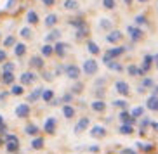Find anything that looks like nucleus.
Masks as SVG:
<instances>
[{
    "label": "nucleus",
    "mask_w": 158,
    "mask_h": 154,
    "mask_svg": "<svg viewBox=\"0 0 158 154\" xmlns=\"http://www.w3.org/2000/svg\"><path fill=\"white\" fill-rule=\"evenodd\" d=\"M125 50H127L125 47H113V49H110V50L106 52V56L102 57V59H104V62L108 64V62H111V59H116V57H120Z\"/></svg>",
    "instance_id": "f257e3e1"
},
{
    "label": "nucleus",
    "mask_w": 158,
    "mask_h": 154,
    "mask_svg": "<svg viewBox=\"0 0 158 154\" xmlns=\"http://www.w3.org/2000/svg\"><path fill=\"white\" fill-rule=\"evenodd\" d=\"M127 33H129V37L132 42H139L141 38L144 37V33L141 28H137V26H127Z\"/></svg>",
    "instance_id": "f03ea898"
},
{
    "label": "nucleus",
    "mask_w": 158,
    "mask_h": 154,
    "mask_svg": "<svg viewBox=\"0 0 158 154\" xmlns=\"http://www.w3.org/2000/svg\"><path fill=\"white\" fill-rule=\"evenodd\" d=\"M82 69H84L85 75H94V73L98 71V62L94 61V59H85Z\"/></svg>",
    "instance_id": "7ed1b4c3"
},
{
    "label": "nucleus",
    "mask_w": 158,
    "mask_h": 154,
    "mask_svg": "<svg viewBox=\"0 0 158 154\" xmlns=\"http://www.w3.org/2000/svg\"><path fill=\"white\" fill-rule=\"evenodd\" d=\"M64 73H66V76H68L70 80H78V76H80V69L75 64H68V66H66Z\"/></svg>",
    "instance_id": "20e7f679"
},
{
    "label": "nucleus",
    "mask_w": 158,
    "mask_h": 154,
    "mask_svg": "<svg viewBox=\"0 0 158 154\" xmlns=\"http://www.w3.org/2000/svg\"><path fill=\"white\" fill-rule=\"evenodd\" d=\"M56 125H57L56 118H47L45 123H44V132L49 133V135H52V133L56 132Z\"/></svg>",
    "instance_id": "39448f33"
},
{
    "label": "nucleus",
    "mask_w": 158,
    "mask_h": 154,
    "mask_svg": "<svg viewBox=\"0 0 158 154\" xmlns=\"http://www.w3.org/2000/svg\"><path fill=\"white\" fill-rule=\"evenodd\" d=\"M35 80H37V75H35V73H30V71H24L23 75L19 76L21 85H31Z\"/></svg>",
    "instance_id": "423d86ee"
},
{
    "label": "nucleus",
    "mask_w": 158,
    "mask_h": 154,
    "mask_svg": "<svg viewBox=\"0 0 158 154\" xmlns=\"http://www.w3.org/2000/svg\"><path fill=\"white\" fill-rule=\"evenodd\" d=\"M155 61V57L151 56V54H146L144 56V59H143V66H141L139 69H141V75H144L146 71H149L151 69V62Z\"/></svg>",
    "instance_id": "0eeeda50"
},
{
    "label": "nucleus",
    "mask_w": 158,
    "mask_h": 154,
    "mask_svg": "<svg viewBox=\"0 0 158 154\" xmlns=\"http://www.w3.org/2000/svg\"><path fill=\"white\" fill-rule=\"evenodd\" d=\"M115 90L120 95H129V85H127V81H123V80H118V81H115Z\"/></svg>",
    "instance_id": "6e6552de"
},
{
    "label": "nucleus",
    "mask_w": 158,
    "mask_h": 154,
    "mask_svg": "<svg viewBox=\"0 0 158 154\" xmlns=\"http://www.w3.org/2000/svg\"><path fill=\"white\" fill-rule=\"evenodd\" d=\"M14 113L18 118H28L30 116V104H19Z\"/></svg>",
    "instance_id": "1a4fd4ad"
},
{
    "label": "nucleus",
    "mask_w": 158,
    "mask_h": 154,
    "mask_svg": "<svg viewBox=\"0 0 158 154\" xmlns=\"http://www.w3.org/2000/svg\"><path fill=\"white\" fill-rule=\"evenodd\" d=\"M122 31H118V30H111V31L108 33V37H106V42L108 43H116V42H120L122 40Z\"/></svg>",
    "instance_id": "9d476101"
},
{
    "label": "nucleus",
    "mask_w": 158,
    "mask_h": 154,
    "mask_svg": "<svg viewBox=\"0 0 158 154\" xmlns=\"http://www.w3.org/2000/svg\"><path fill=\"white\" fill-rule=\"evenodd\" d=\"M30 68H35V69H44V57L33 56L31 59H30Z\"/></svg>",
    "instance_id": "9b49d317"
},
{
    "label": "nucleus",
    "mask_w": 158,
    "mask_h": 154,
    "mask_svg": "<svg viewBox=\"0 0 158 154\" xmlns=\"http://www.w3.org/2000/svg\"><path fill=\"white\" fill-rule=\"evenodd\" d=\"M90 135H92L94 139H101V137H104V135H106V128H104V126L96 125V126L92 128V130H90Z\"/></svg>",
    "instance_id": "f8f14e48"
},
{
    "label": "nucleus",
    "mask_w": 158,
    "mask_h": 154,
    "mask_svg": "<svg viewBox=\"0 0 158 154\" xmlns=\"http://www.w3.org/2000/svg\"><path fill=\"white\" fill-rule=\"evenodd\" d=\"M87 126H89V118H80L78 123L75 125V133H82Z\"/></svg>",
    "instance_id": "ddd939ff"
},
{
    "label": "nucleus",
    "mask_w": 158,
    "mask_h": 154,
    "mask_svg": "<svg viewBox=\"0 0 158 154\" xmlns=\"http://www.w3.org/2000/svg\"><path fill=\"white\" fill-rule=\"evenodd\" d=\"M146 108L149 111H158V95H151V97L146 101Z\"/></svg>",
    "instance_id": "4468645a"
},
{
    "label": "nucleus",
    "mask_w": 158,
    "mask_h": 154,
    "mask_svg": "<svg viewBox=\"0 0 158 154\" xmlns=\"http://www.w3.org/2000/svg\"><path fill=\"white\" fill-rule=\"evenodd\" d=\"M54 52H56L59 57H64L66 52H68V45H66V43H63V42H57L56 47H54Z\"/></svg>",
    "instance_id": "2eb2a0df"
},
{
    "label": "nucleus",
    "mask_w": 158,
    "mask_h": 154,
    "mask_svg": "<svg viewBox=\"0 0 158 154\" xmlns=\"http://www.w3.org/2000/svg\"><path fill=\"white\" fill-rule=\"evenodd\" d=\"M42 93H44V89H35L28 95V102H35V101H38V99H42Z\"/></svg>",
    "instance_id": "dca6fc26"
},
{
    "label": "nucleus",
    "mask_w": 158,
    "mask_h": 154,
    "mask_svg": "<svg viewBox=\"0 0 158 154\" xmlns=\"http://www.w3.org/2000/svg\"><path fill=\"white\" fill-rule=\"evenodd\" d=\"M120 120H122V123H123V125H132V123H134L132 114H130V113H127V111H122L120 113Z\"/></svg>",
    "instance_id": "f3484780"
},
{
    "label": "nucleus",
    "mask_w": 158,
    "mask_h": 154,
    "mask_svg": "<svg viewBox=\"0 0 158 154\" xmlns=\"http://www.w3.org/2000/svg\"><path fill=\"white\" fill-rule=\"evenodd\" d=\"M70 24L71 26H73V28H77V30H82V28H87V26H85V21L82 18H77V19H70Z\"/></svg>",
    "instance_id": "a211bd4d"
},
{
    "label": "nucleus",
    "mask_w": 158,
    "mask_h": 154,
    "mask_svg": "<svg viewBox=\"0 0 158 154\" xmlns=\"http://www.w3.org/2000/svg\"><path fill=\"white\" fill-rule=\"evenodd\" d=\"M14 54H16V56H18V57L24 56V54H26V45H24L23 42L16 43V45H14Z\"/></svg>",
    "instance_id": "6ab92c4d"
},
{
    "label": "nucleus",
    "mask_w": 158,
    "mask_h": 154,
    "mask_svg": "<svg viewBox=\"0 0 158 154\" xmlns=\"http://www.w3.org/2000/svg\"><path fill=\"white\" fill-rule=\"evenodd\" d=\"M56 23H57V14H47V18H45V26L47 28L56 26Z\"/></svg>",
    "instance_id": "aec40b11"
},
{
    "label": "nucleus",
    "mask_w": 158,
    "mask_h": 154,
    "mask_svg": "<svg viewBox=\"0 0 158 154\" xmlns=\"http://www.w3.org/2000/svg\"><path fill=\"white\" fill-rule=\"evenodd\" d=\"M44 144H45L44 137H35V139L31 140V147H33V149H42Z\"/></svg>",
    "instance_id": "412c9836"
},
{
    "label": "nucleus",
    "mask_w": 158,
    "mask_h": 154,
    "mask_svg": "<svg viewBox=\"0 0 158 154\" xmlns=\"http://www.w3.org/2000/svg\"><path fill=\"white\" fill-rule=\"evenodd\" d=\"M63 114H64V118H66V120H71V118L75 116V109L71 108L70 104H66L64 108H63Z\"/></svg>",
    "instance_id": "4be33fe9"
},
{
    "label": "nucleus",
    "mask_w": 158,
    "mask_h": 154,
    "mask_svg": "<svg viewBox=\"0 0 158 154\" xmlns=\"http://www.w3.org/2000/svg\"><path fill=\"white\" fill-rule=\"evenodd\" d=\"M59 37H61V31H59V30H52V31L45 37V42H47V43H49V42H54V40H57Z\"/></svg>",
    "instance_id": "5701e85b"
},
{
    "label": "nucleus",
    "mask_w": 158,
    "mask_h": 154,
    "mask_svg": "<svg viewBox=\"0 0 158 154\" xmlns=\"http://www.w3.org/2000/svg\"><path fill=\"white\" fill-rule=\"evenodd\" d=\"M90 108H92V111H104L106 109V104L102 102V101H94L92 104H90Z\"/></svg>",
    "instance_id": "b1692460"
},
{
    "label": "nucleus",
    "mask_w": 158,
    "mask_h": 154,
    "mask_svg": "<svg viewBox=\"0 0 158 154\" xmlns=\"http://www.w3.org/2000/svg\"><path fill=\"white\" fill-rule=\"evenodd\" d=\"M40 52H42L44 57H49V56H52V54H54V47H51L49 43H45V45H42Z\"/></svg>",
    "instance_id": "393cba45"
},
{
    "label": "nucleus",
    "mask_w": 158,
    "mask_h": 154,
    "mask_svg": "<svg viewBox=\"0 0 158 154\" xmlns=\"http://www.w3.org/2000/svg\"><path fill=\"white\" fill-rule=\"evenodd\" d=\"M5 149H7V152H10V154L18 152V151H19V142H7Z\"/></svg>",
    "instance_id": "a878e982"
},
{
    "label": "nucleus",
    "mask_w": 158,
    "mask_h": 154,
    "mask_svg": "<svg viewBox=\"0 0 158 154\" xmlns=\"http://www.w3.org/2000/svg\"><path fill=\"white\" fill-rule=\"evenodd\" d=\"M24 132L28 133V135H38V132H40V128H38L37 125H26V128H24Z\"/></svg>",
    "instance_id": "bb28decb"
},
{
    "label": "nucleus",
    "mask_w": 158,
    "mask_h": 154,
    "mask_svg": "<svg viewBox=\"0 0 158 154\" xmlns=\"http://www.w3.org/2000/svg\"><path fill=\"white\" fill-rule=\"evenodd\" d=\"M64 9L77 10L78 9V2H77V0H64Z\"/></svg>",
    "instance_id": "cd10ccee"
},
{
    "label": "nucleus",
    "mask_w": 158,
    "mask_h": 154,
    "mask_svg": "<svg viewBox=\"0 0 158 154\" xmlns=\"http://www.w3.org/2000/svg\"><path fill=\"white\" fill-rule=\"evenodd\" d=\"M2 81L5 85H12L14 83V75L12 73H2Z\"/></svg>",
    "instance_id": "c85d7f7f"
},
{
    "label": "nucleus",
    "mask_w": 158,
    "mask_h": 154,
    "mask_svg": "<svg viewBox=\"0 0 158 154\" xmlns=\"http://www.w3.org/2000/svg\"><path fill=\"white\" fill-rule=\"evenodd\" d=\"M26 19H28L30 24H37L38 23V16H37V12H35V10H30L28 14H26Z\"/></svg>",
    "instance_id": "c756f323"
},
{
    "label": "nucleus",
    "mask_w": 158,
    "mask_h": 154,
    "mask_svg": "<svg viewBox=\"0 0 158 154\" xmlns=\"http://www.w3.org/2000/svg\"><path fill=\"white\" fill-rule=\"evenodd\" d=\"M87 49L90 54H99V45H96L92 40H87Z\"/></svg>",
    "instance_id": "7c9ffc66"
},
{
    "label": "nucleus",
    "mask_w": 158,
    "mask_h": 154,
    "mask_svg": "<svg viewBox=\"0 0 158 154\" xmlns=\"http://www.w3.org/2000/svg\"><path fill=\"white\" fill-rule=\"evenodd\" d=\"M42 99L44 101H45V102H51L52 99H54V92H52V90H44V93H42Z\"/></svg>",
    "instance_id": "2f4dec72"
},
{
    "label": "nucleus",
    "mask_w": 158,
    "mask_h": 154,
    "mask_svg": "<svg viewBox=\"0 0 158 154\" xmlns=\"http://www.w3.org/2000/svg\"><path fill=\"white\" fill-rule=\"evenodd\" d=\"M134 132V126L132 125H122L120 126V133H123V135H130Z\"/></svg>",
    "instance_id": "473e14b6"
},
{
    "label": "nucleus",
    "mask_w": 158,
    "mask_h": 154,
    "mask_svg": "<svg viewBox=\"0 0 158 154\" xmlns=\"http://www.w3.org/2000/svg\"><path fill=\"white\" fill-rule=\"evenodd\" d=\"M143 113H144V108L143 106H137V108H134L130 111V114H132V118H139V116H143Z\"/></svg>",
    "instance_id": "72a5a7b5"
},
{
    "label": "nucleus",
    "mask_w": 158,
    "mask_h": 154,
    "mask_svg": "<svg viewBox=\"0 0 158 154\" xmlns=\"http://www.w3.org/2000/svg\"><path fill=\"white\" fill-rule=\"evenodd\" d=\"M137 147H139V149L143 151V152H151V151L155 149V147H153L151 144H141V142H137Z\"/></svg>",
    "instance_id": "f704fd0d"
},
{
    "label": "nucleus",
    "mask_w": 158,
    "mask_h": 154,
    "mask_svg": "<svg viewBox=\"0 0 158 154\" xmlns=\"http://www.w3.org/2000/svg\"><path fill=\"white\" fill-rule=\"evenodd\" d=\"M23 87L21 85H12V89H10V93H14V95H23Z\"/></svg>",
    "instance_id": "c9c22d12"
},
{
    "label": "nucleus",
    "mask_w": 158,
    "mask_h": 154,
    "mask_svg": "<svg viewBox=\"0 0 158 154\" xmlns=\"http://www.w3.org/2000/svg\"><path fill=\"white\" fill-rule=\"evenodd\" d=\"M127 71H129L132 76H135V75H141V69L137 68V66H134V64H130L129 68H127Z\"/></svg>",
    "instance_id": "e433bc0d"
},
{
    "label": "nucleus",
    "mask_w": 158,
    "mask_h": 154,
    "mask_svg": "<svg viewBox=\"0 0 158 154\" xmlns=\"http://www.w3.org/2000/svg\"><path fill=\"white\" fill-rule=\"evenodd\" d=\"M99 24H101V28H104V30H110L113 26V23L110 21V19H101V21H99Z\"/></svg>",
    "instance_id": "4c0bfd02"
},
{
    "label": "nucleus",
    "mask_w": 158,
    "mask_h": 154,
    "mask_svg": "<svg viewBox=\"0 0 158 154\" xmlns=\"http://www.w3.org/2000/svg\"><path fill=\"white\" fill-rule=\"evenodd\" d=\"M102 5H104V7H106V9H115V5H116V2L115 0H102Z\"/></svg>",
    "instance_id": "58836bf2"
},
{
    "label": "nucleus",
    "mask_w": 158,
    "mask_h": 154,
    "mask_svg": "<svg viewBox=\"0 0 158 154\" xmlns=\"http://www.w3.org/2000/svg\"><path fill=\"white\" fill-rule=\"evenodd\" d=\"M108 68L111 71H122V66L118 64V62H115V61H111V62H108Z\"/></svg>",
    "instance_id": "ea45409f"
},
{
    "label": "nucleus",
    "mask_w": 158,
    "mask_h": 154,
    "mask_svg": "<svg viewBox=\"0 0 158 154\" xmlns=\"http://www.w3.org/2000/svg\"><path fill=\"white\" fill-rule=\"evenodd\" d=\"M2 68H4V69H2V73H12V69H14V64H12V62H5Z\"/></svg>",
    "instance_id": "a19ab883"
},
{
    "label": "nucleus",
    "mask_w": 158,
    "mask_h": 154,
    "mask_svg": "<svg viewBox=\"0 0 158 154\" xmlns=\"http://www.w3.org/2000/svg\"><path fill=\"white\" fill-rule=\"evenodd\" d=\"M21 37H23V38H30V37H31V30H30V28H23V30H21Z\"/></svg>",
    "instance_id": "79ce46f5"
},
{
    "label": "nucleus",
    "mask_w": 158,
    "mask_h": 154,
    "mask_svg": "<svg viewBox=\"0 0 158 154\" xmlns=\"http://www.w3.org/2000/svg\"><path fill=\"white\" fill-rule=\"evenodd\" d=\"M87 35H89V30L82 28V30H78V33H77V38H84V37H87Z\"/></svg>",
    "instance_id": "37998d69"
},
{
    "label": "nucleus",
    "mask_w": 158,
    "mask_h": 154,
    "mask_svg": "<svg viewBox=\"0 0 158 154\" xmlns=\"http://www.w3.org/2000/svg\"><path fill=\"white\" fill-rule=\"evenodd\" d=\"M115 108H127V101H113Z\"/></svg>",
    "instance_id": "c03bdc74"
},
{
    "label": "nucleus",
    "mask_w": 158,
    "mask_h": 154,
    "mask_svg": "<svg viewBox=\"0 0 158 154\" xmlns=\"http://www.w3.org/2000/svg\"><path fill=\"white\" fill-rule=\"evenodd\" d=\"M144 87H153V80L151 78H144L143 80V89Z\"/></svg>",
    "instance_id": "a18cd8bd"
},
{
    "label": "nucleus",
    "mask_w": 158,
    "mask_h": 154,
    "mask_svg": "<svg viewBox=\"0 0 158 154\" xmlns=\"http://www.w3.org/2000/svg\"><path fill=\"white\" fill-rule=\"evenodd\" d=\"M4 45H7V47L16 45V43H14V37H7V38H5V42H4Z\"/></svg>",
    "instance_id": "49530a36"
},
{
    "label": "nucleus",
    "mask_w": 158,
    "mask_h": 154,
    "mask_svg": "<svg viewBox=\"0 0 158 154\" xmlns=\"http://www.w3.org/2000/svg\"><path fill=\"white\" fill-rule=\"evenodd\" d=\"M135 23H139V24H146L148 21H146V18H144V16H137V18H135Z\"/></svg>",
    "instance_id": "de8ad7c7"
},
{
    "label": "nucleus",
    "mask_w": 158,
    "mask_h": 154,
    "mask_svg": "<svg viewBox=\"0 0 158 154\" xmlns=\"http://www.w3.org/2000/svg\"><path fill=\"white\" fill-rule=\"evenodd\" d=\"M63 101H64V102H70V101H73V95H71V93H64V95H63Z\"/></svg>",
    "instance_id": "09e8293b"
},
{
    "label": "nucleus",
    "mask_w": 158,
    "mask_h": 154,
    "mask_svg": "<svg viewBox=\"0 0 158 154\" xmlns=\"http://www.w3.org/2000/svg\"><path fill=\"white\" fill-rule=\"evenodd\" d=\"M5 137H7V142H19L16 135H10V133H9V135H5Z\"/></svg>",
    "instance_id": "8fccbe9b"
},
{
    "label": "nucleus",
    "mask_w": 158,
    "mask_h": 154,
    "mask_svg": "<svg viewBox=\"0 0 158 154\" xmlns=\"http://www.w3.org/2000/svg\"><path fill=\"white\" fill-rule=\"evenodd\" d=\"M5 56H7V54H5V50H4V49H0V62L5 61Z\"/></svg>",
    "instance_id": "3c124183"
},
{
    "label": "nucleus",
    "mask_w": 158,
    "mask_h": 154,
    "mask_svg": "<svg viewBox=\"0 0 158 154\" xmlns=\"http://www.w3.org/2000/svg\"><path fill=\"white\" fill-rule=\"evenodd\" d=\"M122 154H137V151H134V149H123V151H122Z\"/></svg>",
    "instance_id": "603ef678"
},
{
    "label": "nucleus",
    "mask_w": 158,
    "mask_h": 154,
    "mask_svg": "<svg viewBox=\"0 0 158 154\" xmlns=\"http://www.w3.org/2000/svg\"><path fill=\"white\" fill-rule=\"evenodd\" d=\"M54 2L56 0H42V4H45V5H54Z\"/></svg>",
    "instance_id": "864d4df0"
},
{
    "label": "nucleus",
    "mask_w": 158,
    "mask_h": 154,
    "mask_svg": "<svg viewBox=\"0 0 158 154\" xmlns=\"http://www.w3.org/2000/svg\"><path fill=\"white\" fill-rule=\"evenodd\" d=\"M89 151H90V152H98L99 147H98V145H92V147H89Z\"/></svg>",
    "instance_id": "5fc2aeb1"
},
{
    "label": "nucleus",
    "mask_w": 158,
    "mask_h": 154,
    "mask_svg": "<svg viewBox=\"0 0 158 154\" xmlns=\"http://www.w3.org/2000/svg\"><path fill=\"white\" fill-rule=\"evenodd\" d=\"M151 126H153V130L158 132V121H151Z\"/></svg>",
    "instance_id": "6e6d98bb"
},
{
    "label": "nucleus",
    "mask_w": 158,
    "mask_h": 154,
    "mask_svg": "<svg viewBox=\"0 0 158 154\" xmlns=\"http://www.w3.org/2000/svg\"><path fill=\"white\" fill-rule=\"evenodd\" d=\"M12 4H14V0H9V2H7V9H10V7H12Z\"/></svg>",
    "instance_id": "4d7b16f0"
},
{
    "label": "nucleus",
    "mask_w": 158,
    "mask_h": 154,
    "mask_svg": "<svg viewBox=\"0 0 158 154\" xmlns=\"http://www.w3.org/2000/svg\"><path fill=\"white\" fill-rule=\"evenodd\" d=\"M0 126H4V116L0 114Z\"/></svg>",
    "instance_id": "13d9d810"
},
{
    "label": "nucleus",
    "mask_w": 158,
    "mask_h": 154,
    "mask_svg": "<svg viewBox=\"0 0 158 154\" xmlns=\"http://www.w3.org/2000/svg\"><path fill=\"white\" fill-rule=\"evenodd\" d=\"M158 93V87H153V95H156Z\"/></svg>",
    "instance_id": "bf43d9fd"
},
{
    "label": "nucleus",
    "mask_w": 158,
    "mask_h": 154,
    "mask_svg": "<svg viewBox=\"0 0 158 154\" xmlns=\"http://www.w3.org/2000/svg\"><path fill=\"white\" fill-rule=\"evenodd\" d=\"M123 2H125V4H130V2H132V0H123Z\"/></svg>",
    "instance_id": "052dcab7"
},
{
    "label": "nucleus",
    "mask_w": 158,
    "mask_h": 154,
    "mask_svg": "<svg viewBox=\"0 0 158 154\" xmlns=\"http://www.w3.org/2000/svg\"><path fill=\"white\" fill-rule=\"evenodd\" d=\"M139 2H146V0H139Z\"/></svg>",
    "instance_id": "680f3d73"
},
{
    "label": "nucleus",
    "mask_w": 158,
    "mask_h": 154,
    "mask_svg": "<svg viewBox=\"0 0 158 154\" xmlns=\"http://www.w3.org/2000/svg\"><path fill=\"white\" fill-rule=\"evenodd\" d=\"M0 145H2V140H0Z\"/></svg>",
    "instance_id": "e2e57ef3"
},
{
    "label": "nucleus",
    "mask_w": 158,
    "mask_h": 154,
    "mask_svg": "<svg viewBox=\"0 0 158 154\" xmlns=\"http://www.w3.org/2000/svg\"><path fill=\"white\" fill-rule=\"evenodd\" d=\"M156 68H158V62H156Z\"/></svg>",
    "instance_id": "0e129e2a"
}]
</instances>
